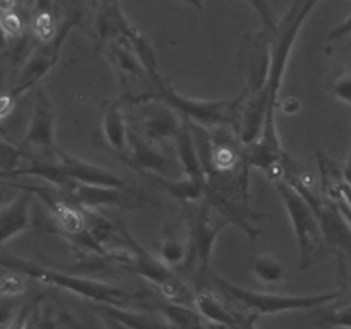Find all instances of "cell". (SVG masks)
Returning a JSON list of instances; mask_svg holds the SVG:
<instances>
[{"label": "cell", "instance_id": "13", "mask_svg": "<svg viewBox=\"0 0 351 329\" xmlns=\"http://www.w3.org/2000/svg\"><path fill=\"white\" fill-rule=\"evenodd\" d=\"M34 194L21 191L9 202H3L0 209V221H2V243L5 245L10 239L21 235L31 226L29 208Z\"/></svg>", "mask_w": 351, "mask_h": 329}, {"label": "cell", "instance_id": "3", "mask_svg": "<svg viewBox=\"0 0 351 329\" xmlns=\"http://www.w3.org/2000/svg\"><path fill=\"white\" fill-rule=\"evenodd\" d=\"M208 287L215 293H218L235 312L242 314H254L257 317L269 314H281L290 310H307V308L321 307V305L331 304L339 300L341 291L335 293H319V295H278V293H263L240 288L230 281L223 280L218 274L213 273L209 278Z\"/></svg>", "mask_w": 351, "mask_h": 329}, {"label": "cell", "instance_id": "22", "mask_svg": "<svg viewBox=\"0 0 351 329\" xmlns=\"http://www.w3.org/2000/svg\"><path fill=\"white\" fill-rule=\"evenodd\" d=\"M319 326L322 328H339L351 329V302L335 304L324 315Z\"/></svg>", "mask_w": 351, "mask_h": 329}, {"label": "cell", "instance_id": "18", "mask_svg": "<svg viewBox=\"0 0 351 329\" xmlns=\"http://www.w3.org/2000/svg\"><path fill=\"white\" fill-rule=\"evenodd\" d=\"M55 19L53 0H36L31 14V33L36 41H48L55 36L58 29Z\"/></svg>", "mask_w": 351, "mask_h": 329}, {"label": "cell", "instance_id": "9", "mask_svg": "<svg viewBox=\"0 0 351 329\" xmlns=\"http://www.w3.org/2000/svg\"><path fill=\"white\" fill-rule=\"evenodd\" d=\"M127 240L134 250L132 273L141 274L147 281H151L168 302L195 305V293L178 278V274H175L170 266H167L160 257L151 254L146 247L141 245L129 232H127Z\"/></svg>", "mask_w": 351, "mask_h": 329}, {"label": "cell", "instance_id": "32", "mask_svg": "<svg viewBox=\"0 0 351 329\" xmlns=\"http://www.w3.org/2000/svg\"><path fill=\"white\" fill-rule=\"evenodd\" d=\"M178 2L185 3V5L192 7V9H197V10L204 9V2H202V0H178Z\"/></svg>", "mask_w": 351, "mask_h": 329}, {"label": "cell", "instance_id": "14", "mask_svg": "<svg viewBox=\"0 0 351 329\" xmlns=\"http://www.w3.org/2000/svg\"><path fill=\"white\" fill-rule=\"evenodd\" d=\"M101 127L108 147L122 160L129 151V122L122 112V101H110L103 106Z\"/></svg>", "mask_w": 351, "mask_h": 329}, {"label": "cell", "instance_id": "10", "mask_svg": "<svg viewBox=\"0 0 351 329\" xmlns=\"http://www.w3.org/2000/svg\"><path fill=\"white\" fill-rule=\"evenodd\" d=\"M19 146L24 151V161H47L55 158V154L60 151L55 143V106L41 86H38L34 93L29 129Z\"/></svg>", "mask_w": 351, "mask_h": 329}, {"label": "cell", "instance_id": "20", "mask_svg": "<svg viewBox=\"0 0 351 329\" xmlns=\"http://www.w3.org/2000/svg\"><path fill=\"white\" fill-rule=\"evenodd\" d=\"M0 24H2L5 40H21L26 27L31 26V19L21 10H7V12H2Z\"/></svg>", "mask_w": 351, "mask_h": 329}, {"label": "cell", "instance_id": "5", "mask_svg": "<svg viewBox=\"0 0 351 329\" xmlns=\"http://www.w3.org/2000/svg\"><path fill=\"white\" fill-rule=\"evenodd\" d=\"M23 177H34L36 180L50 182V184L60 180H74L81 182V184L101 185V187L134 188L130 182L123 180L119 175L112 173L110 170H105V168L98 167V164H93L89 161L81 160V158L64 153L62 149L51 160L23 161V164L16 171L2 178L3 180H9V178Z\"/></svg>", "mask_w": 351, "mask_h": 329}, {"label": "cell", "instance_id": "25", "mask_svg": "<svg viewBox=\"0 0 351 329\" xmlns=\"http://www.w3.org/2000/svg\"><path fill=\"white\" fill-rule=\"evenodd\" d=\"M245 2L250 3V5H252V9L257 12V16L261 17L264 29L273 31L274 27H276L278 21H276V17H274L273 7L269 5V2H267V0H245Z\"/></svg>", "mask_w": 351, "mask_h": 329}, {"label": "cell", "instance_id": "4", "mask_svg": "<svg viewBox=\"0 0 351 329\" xmlns=\"http://www.w3.org/2000/svg\"><path fill=\"white\" fill-rule=\"evenodd\" d=\"M215 212L216 211L206 199L184 204L182 219H184L185 232H187L189 256L180 273L191 274L197 290H201V284L209 283V278L213 274L211 257L215 242L219 232L228 225L225 219L218 221L215 218Z\"/></svg>", "mask_w": 351, "mask_h": 329}, {"label": "cell", "instance_id": "24", "mask_svg": "<svg viewBox=\"0 0 351 329\" xmlns=\"http://www.w3.org/2000/svg\"><path fill=\"white\" fill-rule=\"evenodd\" d=\"M26 284H24L23 274L16 273V271L3 269L2 280H0V293L2 297H17V295L24 293Z\"/></svg>", "mask_w": 351, "mask_h": 329}, {"label": "cell", "instance_id": "16", "mask_svg": "<svg viewBox=\"0 0 351 329\" xmlns=\"http://www.w3.org/2000/svg\"><path fill=\"white\" fill-rule=\"evenodd\" d=\"M195 308L206 321L221 328H237V312L213 290H197Z\"/></svg>", "mask_w": 351, "mask_h": 329}, {"label": "cell", "instance_id": "17", "mask_svg": "<svg viewBox=\"0 0 351 329\" xmlns=\"http://www.w3.org/2000/svg\"><path fill=\"white\" fill-rule=\"evenodd\" d=\"M160 310L167 321L165 324L170 329H206L201 314L197 308L194 310L192 305L165 302V304H160Z\"/></svg>", "mask_w": 351, "mask_h": 329}, {"label": "cell", "instance_id": "28", "mask_svg": "<svg viewBox=\"0 0 351 329\" xmlns=\"http://www.w3.org/2000/svg\"><path fill=\"white\" fill-rule=\"evenodd\" d=\"M351 34V16L346 17L341 24H338L336 27H332L331 33L328 34V41L329 43H335V41L343 40V38L350 36Z\"/></svg>", "mask_w": 351, "mask_h": 329}, {"label": "cell", "instance_id": "19", "mask_svg": "<svg viewBox=\"0 0 351 329\" xmlns=\"http://www.w3.org/2000/svg\"><path fill=\"white\" fill-rule=\"evenodd\" d=\"M254 276L264 283H280L287 278L283 263L271 254H261L252 259Z\"/></svg>", "mask_w": 351, "mask_h": 329}, {"label": "cell", "instance_id": "23", "mask_svg": "<svg viewBox=\"0 0 351 329\" xmlns=\"http://www.w3.org/2000/svg\"><path fill=\"white\" fill-rule=\"evenodd\" d=\"M24 151L21 146L9 143L7 137L2 139V177H7L23 164Z\"/></svg>", "mask_w": 351, "mask_h": 329}, {"label": "cell", "instance_id": "29", "mask_svg": "<svg viewBox=\"0 0 351 329\" xmlns=\"http://www.w3.org/2000/svg\"><path fill=\"white\" fill-rule=\"evenodd\" d=\"M259 317L254 314H242L237 312V328L235 329H257L256 324Z\"/></svg>", "mask_w": 351, "mask_h": 329}, {"label": "cell", "instance_id": "8", "mask_svg": "<svg viewBox=\"0 0 351 329\" xmlns=\"http://www.w3.org/2000/svg\"><path fill=\"white\" fill-rule=\"evenodd\" d=\"M81 23V12H71V16L65 17L55 33V36L48 41H38L36 47L29 53V58L21 69L19 75L14 81L12 88L9 93H5L10 99L19 98L21 95L31 88H38V82L55 67L62 53L65 40L69 33Z\"/></svg>", "mask_w": 351, "mask_h": 329}, {"label": "cell", "instance_id": "26", "mask_svg": "<svg viewBox=\"0 0 351 329\" xmlns=\"http://www.w3.org/2000/svg\"><path fill=\"white\" fill-rule=\"evenodd\" d=\"M34 304H36V300L23 305V307H21L16 314H12V317H10L9 321L3 322L2 329H26L27 321H29V315H31V310H33Z\"/></svg>", "mask_w": 351, "mask_h": 329}, {"label": "cell", "instance_id": "21", "mask_svg": "<svg viewBox=\"0 0 351 329\" xmlns=\"http://www.w3.org/2000/svg\"><path fill=\"white\" fill-rule=\"evenodd\" d=\"M60 322V315L57 314V310H53L51 305L41 307V300L38 298L33 310H31L26 329H57Z\"/></svg>", "mask_w": 351, "mask_h": 329}, {"label": "cell", "instance_id": "7", "mask_svg": "<svg viewBox=\"0 0 351 329\" xmlns=\"http://www.w3.org/2000/svg\"><path fill=\"white\" fill-rule=\"evenodd\" d=\"M122 103L132 113L127 120L129 125L134 127L144 139L163 149L175 147L185 125V119L177 110L156 98L122 99Z\"/></svg>", "mask_w": 351, "mask_h": 329}, {"label": "cell", "instance_id": "1", "mask_svg": "<svg viewBox=\"0 0 351 329\" xmlns=\"http://www.w3.org/2000/svg\"><path fill=\"white\" fill-rule=\"evenodd\" d=\"M321 0H293L288 12L278 21L276 27L271 31V74L267 82V112L261 136L252 144L245 146L247 161L252 168H261L271 182L283 178L285 161L288 153L281 146L280 136L276 130V108L278 96L281 91L285 71L288 58L295 47L300 27L311 16Z\"/></svg>", "mask_w": 351, "mask_h": 329}, {"label": "cell", "instance_id": "2", "mask_svg": "<svg viewBox=\"0 0 351 329\" xmlns=\"http://www.w3.org/2000/svg\"><path fill=\"white\" fill-rule=\"evenodd\" d=\"M2 267L3 269L16 271L23 276H29L33 280L41 281L45 284H53L57 288L72 291L77 297L86 298L89 302H96L99 305H110V307H119L132 310L136 305L146 307L154 295L146 290H132V288L117 287V284L105 283V281L93 280V278L77 276V274H69L64 271L51 269V267L41 266L33 260L23 259V257L2 254Z\"/></svg>", "mask_w": 351, "mask_h": 329}, {"label": "cell", "instance_id": "6", "mask_svg": "<svg viewBox=\"0 0 351 329\" xmlns=\"http://www.w3.org/2000/svg\"><path fill=\"white\" fill-rule=\"evenodd\" d=\"M274 188L280 194L288 216L293 225L295 239L298 243V252H300V271L311 269L312 266L322 259L326 252L324 232H322L321 221L315 215L314 208L307 202V199L291 187L287 182H274Z\"/></svg>", "mask_w": 351, "mask_h": 329}, {"label": "cell", "instance_id": "11", "mask_svg": "<svg viewBox=\"0 0 351 329\" xmlns=\"http://www.w3.org/2000/svg\"><path fill=\"white\" fill-rule=\"evenodd\" d=\"M58 188H62L65 195L74 204L81 208L96 209V208H122V209H139L149 204V197L144 192L136 188H115L101 187V185L81 184L74 180L55 182Z\"/></svg>", "mask_w": 351, "mask_h": 329}, {"label": "cell", "instance_id": "12", "mask_svg": "<svg viewBox=\"0 0 351 329\" xmlns=\"http://www.w3.org/2000/svg\"><path fill=\"white\" fill-rule=\"evenodd\" d=\"M123 163L129 164L141 175H158L165 178H182L185 171L178 158H173L163 147L154 146L144 139L134 127L129 125V151L122 158Z\"/></svg>", "mask_w": 351, "mask_h": 329}, {"label": "cell", "instance_id": "33", "mask_svg": "<svg viewBox=\"0 0 351 329\" xmlns=\"http://www.w3.org/2000/svg\"><path fill=\"white\" fill-rule=\"evenodd\" d=\"M34 3H36V0H24V5H26V9L29 10V14H33Z\"/></svg>", "mask_w": 351, "mask_h": 329}, {"label": "cell", "instance_id": "30", "mask_svg": "<svg viewBox=\"0 0 351 329\" xmlns=\"http://www.w3.org/2000/svg\"><path fill=\"white\" fill-rule=\"evenodd\" d=\"M99 315H101V319L105 321L106 328L108 329H132V328H129L127 324H123V322H120L119 319H113V317H110V315H105V314H99Z\"/></svg>", "mask_w": 351, "mask_h": 329}, {"label": "cell", "instance_id": "31", "mask_svg": "<svg viewBox=\"0 0 351 329\" xmlns=\"http://www.w3.org/2000/svg\"><path fill=\"white\" fill-rule=\"evenodd\" d=\"M343 182L346 185L351 187V147H350V154H348V160H346L345 168H343Z\"/></svg>", "mask_w": 351, "mask_h": 329}, {"label": "cell", "instance_id": "15", "mask_svg": "<svg viewBox=\"0 0 351 329\" xmlns=\"http://www.w3.org/2000/svg\"><path fill=\"white\" fill-rule=\"evenodd\" d=\"M160 259L171 269L180 271L187 263L189 242L185 232L184 219H178L173 225H168L163 230V240L160 243Z\"/></svg>", "mask_w": 351, "mask_h": 329}, {"label": "cell", "instance_id": "27", "mask_svg": "<svg viewBox=\"0 0 351 329\" xmlns=\"http://www.w3.org/2000/svg\"><path fill=\"white\" fill-rule=\"evenodd\" d=\"M331 91L336 98L351 105V72H345V74L339 75V77L332 82Z\"/></svg>", "mask_w": 351, "mask_h": 329}]
</instances>
